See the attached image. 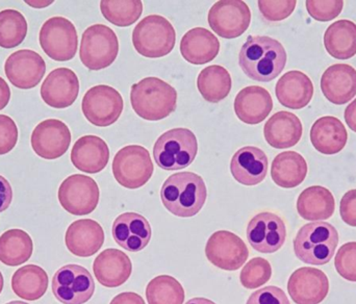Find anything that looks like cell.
Here are the masks:
<instances>
[{
    "label": "cell",
    "instance_id": "1",
    "mask_svg": "<svg viewBox=\"0 0 356 304\" xmlns=\"http://www.w3.org/2000/svg\"><path fill=\"white\" fill-rule=\"evenodd\" d=\"M286 51L277 40L267 35H249L241 48L238 65L253 81L269 83L286 67Z\"/></svg>",
    "mask_w": 356,
    "mask_h": 304
},
{
    "label": "cell",
    "instance_id": "2",
    "mask_svg": "<svg viewBox=\"0 0 356 304\" xmlns=\"http://www.w3.org/2000/svg\"><path fill=\"white\" fill-rule=\"evenodd\" d=\"M204 180L193 172H178L165 180L161 189L164 207L177 217H194L207 201Z\"/></svg>",
    "mask_w": 356,
    "mask_h": 304
},
{
    "label": "cell",
    "instance_id": "3",
    "mask_svg": "<svg viewBox=\"0 0 356 304\" xmlns=\"http://www.w3.org/2000/svg\"><path fill=\"white\" fill-rule=\"evenodd\" d=\"M131 102L142 119L160 121L177 110V92L163 79L146 77L131 87Z\"/></svg>",
    "mask_w": 356,
    "mask_h": 304
},
{
    "label": "cell",
    "instance_id": "4",
    "mask_svg": "<svg viewBox=\"0 0 356 304\" xmlns=\"http://www.w3.org/2000/svg\"><path fill=\"white\" fill-rule=\"evenodd\" d=\"M339 244V232L327 222L305 224L294 239L297 259L309 265L322 266L330 263Z\"/></svg>",
    "mask_w": 356,
    "mask_h": 304
},
{
    "label": "cell",
    "instance_id": "5",
    "mask_svg": "<svg viewBox=\"0 0 356 304\" xmlns=\"http://www.w3.org/2000/svg\"><path fill=\"white\" fill-rule=\"evenodd\" d=\"M198 152L196 136L188 129H170L156 140L154 157L156 165L167 171L188 167Z\"/></svg>",
    "mask_w": 356,
    "mask_h": 304
},
{
    "label": "cell",
    "instance_id": "6",
    "mask_svg": "<svg viewBox=\"0 0 356 304\" xmlns=\"http://www.w3.org/2000/svg\"><path fill=\"white\" fill-rule=\"evenodd\" d=\"M177 33L170 21L160 15L142 19L133 31V44L141 56L149 58L168 56L175 46Z\"/></svg>",
    "mask_w": 356,
    "mask_h": 304
},
{
    "label": "cell",
    "instance_id": "7",
    "mask_svg": "<svg viewBox=\"0 0 356 304\" xmlns=\"http://www.w3.org/2000/svg\"><path fill=\"white\" fill-rule=\"evenodd\" d=\"M119 54L116 33L104 24L88 27L81 37L79 58L89 70L98 71L110 67Z\"/></svg>",
    "mask_w": 356,
    "mask_h": 304
},
{
    "label": "cell",
    "instance_id": "8",
    "mask_svg": "<svg viewBox=\"0 0 356 304\" xmlns=\"http://www.w3.org/2000/svg\"><path fill=\"white\" fill-rule=\"evenodd\" d=\"M112 169L117 182L129 190L145 186L154 171L149 152L140 145L125 146L119 150Z\"/></svg>",
    "mask_w": 356,
    "mask_h": 304
},
{
    "label": "cell",
    "instance_id": "9",
    "mask_svg": "<svg viewBox=\"0 0 356 304\" xmlns=\"http://www.w3.org/2000/svg\"><path fill=\"white\" fill-rule=\"evenodd\" d=\"M39 42L43 51L58 62L72 60L79 47L76 29L64 17H52L44 22Z\"/></svg>",
    "mask_w": 356,
    "mask_h": 304
},
{
    "label": "cell",
    "instance_id": "10",
    "mask_svg": "<svg viewBox=\"0 0 356 304\" xmlns=\"http://www.w3.org/2000/svg\"><path fill=\"white\" fill-rule=\"evenodd\" d=\"M52 293L63 304H83L93 297L95 282L93 276L83 266L66 265L52 278Z\"/></svg>",
    "mask_w": 356,
    "mask_h": 304
},
{
    "label": "cell",
    "instance_id": "11",
    "mask_svg": "<svg viewBox=\"0 0 356 304\" xmlns=\"http://www.w3.org/2000/svg\"><path fill=\"white\" fill-rule=\"evenodd\" d=\"M124 108L121 94L106 85L95 86L85 94L81 102L83 116L91 125L106 127L120 118Z\"/></svg>",
    "mask_w": 356,
    "mask_h": 304
},
{
    "label": "cell",
    "instance_id": "12",
    "mask_svg": "<svg viewBox=\"0 0 356 304\" xmlns=\"http://www.w3.org/2000/svg\"><path fill=\"white\" fill-rule=\"evenodd\" d=\"M99 196L97 182L83 174L67 177L60 184L58 193L63 209L74 216L93 213L99 202Z\"/></svg>",
    "mask_w": 356,
    "mask_h": 304
},
{
    "label": "cell",
    "instance_id": "13",
    "mask_svg": "<svg viewBox=\"0 0 356 304\" xmlns=\"http://www.w3.org/2000/svg\"><path fill=\"white\" fill-rule=\"evenodd\" d=\"M207 20L211 31L220 37L236 39L250 25V8L241 0H221L211 6Z\"/></svg>",
    "mask_w": 356,
    "mask_h": 304
},
{
    "label": "cell",
    "instance_id": "14",
    "mask_svg": "<svg viewBox=\"0 0 356 304\" xmlns=\"http://www.w3.org/2000/svg\"><path fill=\"white\" fill-rule=\"evenodd\" d=\"M209 263L225 271H236L249 257L248 247L234 232L219 230L209 237L205 246Z\"/></svg>",
    "mask_w": 356,
    "mask_h": 304
},
{
    "label": "cell",
    "instance_id": "15",
    "mask_svg": "<svg viewBox=\"0 0 356 304\" xmlns=\"http://www.w3.org/2000/svg\"><path fill=\"white\" fill-rule=\"evenodd\" d=\"M286 227L284 220L270 211H263L252 218L247 226V240L254 250L274 253L284 246Z\"/></svg>",
    "mask_w": 356,
    "mask_h": 304
},
{
    "label": "cell",
    "instance_id": "16",
    "mask_svg": "<svg viewBox=\"0 0 356 304\" xmlns=\"http://www.w3.org/2000/svg\"><path fill=\"white\" fill-rule=\"evenodd\" d=\"M4 72L10 83L21 90H29L41 83L46 72V63L37 52L21 49L6 58Z\"/></svg>",
    "mask_w": 356,
    "mask_h": 304
},
{
    "label": "cell",
    "instance_id": "17",
    "mask_svg": "<svg viewBox=\"0 0 356 304\" xmlns=\"http://www.w3.org/2000/svg\"><path fill=\"white\" fill-rule=\"evenodd\" d=\"M70 143V129L58 119L42 121L31 134V147L42 159H58L67 152Z\"/></svg>",
    "mask_w": 356,
    "mask_h": 304
},
{
    "label": "cell",
    "instance_id": "18",
    "mask_svg": "<svg viewBox=\"0 0 356 304\" xmlns=\"http://www.w3.org/2000/svg\"><path fill=\"white\" fill-rule=\"evenodd\" d=\"M288 292L296 304H319L327 297L330 280L321 270L299 268L289 278Z\"/></svg>",
    "mask_w": 356,
    "mask_h": 304
},
{
    "label": "cell",
    "instance_id": "19",
    "mask_svg": "<svg viewBox=\"0 0 356 304\" xmlns=\"http://www.w3.org/2000/svg\"><path fill=\"white\" fill-rule=\"evenodd\" d=\"M79 93V77L69 68L54 69L42 83V99L51 108H69L74 104Z\"/></svg>",
    "mask_w": 356,
    "mask_h": 304
},
{
    "label": "cell",
    "instance_id": "20",
    "mask_svg": "<svg viewBox=\"0 0 356 304\" xmlns=\"http://www.w3.org/2000/svg\"><path fill=\"white\" fill-rule=\"evenodd\" d=\"M112 234L119 246L129 253H139L145 249L152 240L149 222L137 213H124L113 223Z\"/></svg>",
    "mask_w": 356,
    "mask_h": 304
},
{
    "label": "cell",
    "instance_id": "21",
    "mask_svg": "<svg viewBox=\"0 0 356 304\" xmlns=\"http://www.w3.org/2000/svg\"><path fill=\"white\" fill-rule=\"evenodd\" d=\"M65 243L67 249L75 257H90L104 246V232L94 220H77L67 230Z\"/></svg>",
    "mask_w": 356,
    "mask_h": 304
},
{
    "label": "cell",
    "instance_id": "22",
    "mask_svg": "<svg viewBox=\"0 0 356 304\" xmlns=\"http://www.w3.org/2000/svg\"><path fill=\"white\" fill-rule=\"evenodd\" d=\"M324 97L337 106L348 104L356 96V70L350 65L336 64L321 77Z\"/></svg>",
    "mask_w": 356,
    "mask_h": 304
},
{
    "label": "cell",
    "instance_id": "23",
    "mask_svg": "<svg viewBox=\"0 0 356 304\" xmlns=\"http://www.w3.org/2000/svg\"><path fill=\"white\" fill-rule=\"evenodd\" d=\"M96 280L106 288H118L131 278L133 264L129 255L118 249H106L93 264Z\"/></svg>",
    "mask_w": 356,
    "mask_h": 304
},
{
    "label": "cell",
    "instance_id": "24",
    "mask_svg": "<svg viewBox=\"0 0 356 304\" xmlns=\"http://www.w3.org/2000/svg\"><path fill=\"white\" fill-rule=\"evenodd\" d=\"M268 157L254 146H246L234 153L230 161V171L236 182L244 186L261 184L268 173Z\"/></svg>",
    "mask_w": 356,
    "mask_h": 304
},
{
    "label": "cell",
    "instance_id": "25",
    "mask_svg": "<svg viewBox=\"0 0 356 304\" xmlns=\"http://www.w3.org/2000/svg\"><path fill=\"white\" fill-rule=\"evenodd\" d=\"M273 110L271 94L259 86H249L238 92L234 98L236 117L246 125L263 122Z\"/></svg>",
    "mask_w": 356,
    "mask_h": 304
},
{
    "label": "cell",
    "instance_id": "26",
    "mask_svg": "<svg viewBox=\"0 0 356 304\" xmlns=\"http://www.w3.org/2000/svg\"><path fill=\"white\" fill-rule=\"evenodd\" d=\"M110 150L108 144L97 136H83L75 142L71 150V161L79 171L95 174L108 165Z\"/></svg>",
    "mask_w": 356,
    "mask_h": 304
},
{
    "label": "cell",
    "instance_id": "27",
    "mask_svg": "<svg viewBox=\"0 0 356 304\" xmlns=\"http://www.w3.org/2000/svg\"><path fill=\"white\" fill-rule=\"evenodd\" d=\"M275 94L282 106L291 110H301L313 98V81L301 71H289L276 83Z\"/></svg>",
    "mask_w": 356,
    "mask_h": 304
},
{
    "label": "cell",
    "instance_id": "28",
    "mask_svg": "<svg viewBox=\"0 0 356 304\" xmlns=\"http://www.w3.org/2000/svg\"><path fill=\"white\" fill-rule=\"evenodd\" d=\"M302 134L300 119L286 111L274 114L264 127L266 141L276 150H286L296 145L302 138Z\"/></svg>",
    "mask_w": 356,
    "mask_h": 304
},
{
    "label": "cell",
    "instance_id": "29",
    "mask_svg": "<svg viewBox=\"0 0 356 304\" xmlns=\"http://www.w3.org/2000/svg\"><path fill=\"white\" fill-rule=\"evenodd\" d=\"M219 51V40L203 27H195L186 31L180 41V54L190 64H207L217 58Z\"/></svg>",
    "mask_w": 356,
    "mask_h": 304
},
{
    "label": "cell",
    "instance_id": "30",
    "mask_svg": "<svg viewBox=\"0 0 356 304\" xmlns=\"http://www.w3.org/2000/svg\"><path fill=\"white\" fill-rule=\"evenodd\" d=\"M348 134L340 119L332 116L318 119L311 129V142L318 152L325 155L342 152L347 144Z\"/></svg>",
    "mask_w": 356,
    "mask_h": 304
},
{
    "label": "cell",
    "instance_id": "31",
    "mask_svg": "<svg viewBox=\"0 0 356 304\" xmlns=\"http://www.w3.org/2000/svg\"><path fill=\"white\" fill-rule=\"evenodd\" d=\"M297 211L299 216L307 221H324L334 215L336 200L328 189L321 186H309L299 195Z\"/></svg>",
    "mask_w": 356,
    "mask_h": 304
},
{
    "label": "cell",
    "instance_id": "32",
    "mask_svg": "<svg viewBox=\"0 0 356 304\" xmlns=\"http://www.w3.org/2000/svg\"><path fill=\"white\" fill-rule=\"evenodd\" d=\"M307 170V161L300 153L284 152L272 161L271 177L280 188H296L305 182Z\"/></svg>",
    "mask_w": 356,
    "mask_h": 304
},
{
    "label": "cell",
    "instance_id": "33",
    "mask_svg": "<svg viewBox=\"0 0 356 304\" xmlns=\"http://www.w3.org/2000/svg\"><path fill=\"white\" fill-rule=\"evenodd\" d=\"M326 51L337 60H348L356 54V24L350 20L337 21L324 33Z\"/></svg>",
    "mask_w": 356,
    "mask_h": 304
},
{
    "label": "cell",
    "instance_id": "34",
    "mask_svg": "<svg viewBox=\"0 0 356 304\" xmlns=\"http://www.w3.org/2000/svg\"><path fill=\"white\" fill-rule=\"evenodd\" d=\"M12 289L17 296L24 301H39L48 289L47 273L39 266H24L13 274Z\"/></svg>",
    "mask_w": 356,
    "mask_h": 304
},
{
    "label": "cell",
    "instance_id": "35",
    "mask_svg": "<svg viewBox=\"0 0 356 304\" xmlns=\"http://www.w3.org/2000/svg\"><path fill=\"white\" fill-rule=\"evenodd\" d=\"M31 236L22 230H10L0 236V262L10 267L26 263L33 255Z\"/></svg>",
    "mask_w": 356,
    "mask_h": 304
},
{
    "label": "cell",
    "instance_id": "36",
    "mask_svg": "<svg viewBox=\"0 0 356 304\" xmlns=\"http://www.w3.org/2000/svg\"><path fill=\"white\" fill-rule=\"evenodd\" d=\"M230 73L224 67L211 65L199 73L197 88L202 97L211 104H217L227 97L232 90Z\"/></svg>",
    "mask_w": 356,
    "mask_h": 304
},
{
    "label": "cell",
    "instance_id": "37",
    "mask_svg": "<svg viewBox=\"0 0 356 304\" xmlns=\"http://www.w3.org/2000/svg\"><path fill=\"white\" fill-rule=\"evenodd\" d=\"M146 298L148 304H184V290L172 276H156L146 288Z\"/></svg>",
    "mask_w": 356,
    "mask_h": 304
},
{
    "label": "cell",
    "instance_id": "38",
    "mask_svg": "<svg viewBox=\"0 0 356 304\" xmlns=\"http://www.w3.org/2000/svg\"><path fill=\"white\" fill-rule=\"evenodd\" d=\"M26 35V19L20 12L12 8L0 12V47H17L24 41Z\"/></svg>",
    "mask_w": 356,
    "mask_h": 304
},
{
    "label": "cell",
    "instance_id": "39",
    "mask_svg": "<svg viewBox=\"0 0 356 304\" xmlns=\"http://www.w3.org/2000/svg\"><path fill=\"white\" fill-rule=\"evenodd\" d=\"M100 10L108 22L116 26L127 27L139 20L143 12V3L140 0H104L100 2Z\"/></svg>",
    "mask_w": 356,
    "mask_h": 304
},
{
    "label": "cell",
    "instance_id": "40",
    "mask_svg": "<svg viewBox=\"0 0 356 304\" xmlns=\"http://www.w3.org/2000/svg\"><path fill=\"white\" fill-rule=\"evenodd\" d=\"M271 276V264L263 257H254L243 268L240 280L245 289L253 290L267 284Z\"/></svg>",
    "mask_w": 356,
    "mask_h": 304
},
{
    "label": "cell",
    "instance_id": "41",
    "mask_svg": "<svg viewBox=\"0 0 356 304\" xmlns=\"http://www.w3.org/2000/svg\"><path fill=\"white\" fill-rule=\"evenodd\" d=\"M334 266L344 280L356 282V242L346 243L339 249Z\"/></svg>",
    "mask_w": 356,
    "mask_h": 304
},
{
    "label": "cell",
    "instance_id": "42",
    "mask_svg": "<svg viewBox=\"0 0 356 304\" xmlns=\"http://www.w3.org/2000/svg\"><path fill=\"white\" fill-rule=\"evenodd\" d=\"M305 4L312 18L320 22L334 20L342 13L344 8V1L342 0H332V1L309 0Z\"/></svg>",
    "mask_w": 356,
    "mask_h": 304
},
{
    "label": "cell",
    "instance_id": "43",
    "mask_svg": "<svg viewBox=\"0 0 356 304\" xmlns=\"http://www.w3.org/2000/svg\"><path fill=\"white\" fill-rule=\"evenodd\" d=\"M259 12L266 20L270 22H278L290 17L296 8L297 2L294 0L286 1H267L261 0L257 2Z\"/></svg>",
    "mask_w": 356,
    "mask_h": 304
},
{
    "label": "cell",
    "instance_id": "44",
    "mask_svg": "<svg viewBox=\"0 0 356 304\" xmlns=\"http://www.w3.org/2000/svg\"><path fill=\"white\" fill-rule=\"evenodd\" d=\"M18 142V127L10 117L0 115V155L14 150Z\"/></svg>",
    "mask_w": 356,
    "mask_h": 304
},
{
    "label": "cell",
    "instance_id": "45",
    "mask_svg": "<svg viewBox=\"0 0 356 304\" xmlns=\"http://www.w3.org/2000/svg\"><path fill=\"white\" fill-rule=\"evenodd\" d=\"M246 304H291L286 293L278 287L269 286L255 291Z\"/></svg>",
    "mask_w": 356,
    "mask_h": 304
},
{
    "label": "cell",
    "instance_id": "46",
    "mask_svg": "<svg viewBox=\"0 0 356 304\" xmlns=\"http://www.w3.org/2000/svg\"><path fill=\"white\" fill-rule=\"evenodd\" d=\"M340 215L347 225L356 227V189L348 191L341 199Z\"/></svg>",
    "mask_w": 356,
    "mask_h": 304
},
{
    "label": "cell",
    "instance_id": "47",
    "mask_svg": "<svg viewBox=\"0 0 356 304\" xmlns=\"http://www.w3.org/2000/svg\"><path fill=\"white\" fill-rule=\"evenodd\" d=\"M12 200V186L3 176L0 175V213L8 209Z\"/></svg>",
    "mask_w": 356,
    "mask_h": 304
},
{
    "label": "cell",
    "instance_id": "48",
    "mask_svg": "<svg viewBox=\"0 0 356 304\" xmlns=\"http://www.w3.org/2000/svg\"><path fill=\"white\" fill-rule=\"evenodd\" d=\"M110 304H145V301L137 293L124 292L114 297Z\"/></svg>",
    "mask_w": 356,
    "mask_h": 304
},
{
    "label": "cell",
    "instance_id": "49",
    "mask_svg": "<svg viewBox=\"0 0 356 304\" xmlns=\"http://www.w3.org/2000/svg\"><path fill=\"white\" fill-rule=\"evenodd\" d=\"M344 118L349 129L356 133V98L351 104H349V106H347Z\"/></svg>",
    "mask_w": 356,
    "mask_h": 304
},
{
    "label": "cell",
    "instance_id": "50",
    "mask_svg": "<svg viewBox=\"0 0 356 304\" xmlns=\"http://www.w3.org/2000/svg\"><path fill=\"white\" fill-rule=\"evenodd\" d=\"M10 99V89L8 83L0 77V111L3 110Z\"/></svg>",
    "mask_w": 356,
    "mask_h": 304
},
{
    "label": "cell",
    "instance_id": "51",
    "mask_svg": "<svg viewBox=\"0 0 356 304\" xmlns=\"http://www.w3.org/2000/svg\"><path fill=\"white\" fill-rule=\"evenodd\" d=\"M186 304H216L213 303V301H209V299L207 298H201V297H198V298H193L191 301H188Z\"/></svg>",
    "mask_w": 356,
    "mask_h": 304
},
{
    "label": "cell",
    "instance_id": "52",
    "mask_svg": "<svg viewBox=\"0 0 356 304\" xmlns=\"http://www.w3.org/2000/svg\"><path fill=\"white\" fill-rule=\"evenodd\" d=\"M3 276H2L1 272H0V294H1L2 290H3Z\"/></svg>",
    "mask_w": 356,
    "mask_h": 304
},
{
    "label": "cell",
    "instance_id": "53",
    "mask_svg": "<svg viewBox=\"0 0 356 304\" xmlns=\"http://www.w3.org/2000/svg\"><path fill=\"white\" fill-rule=\"evenodd\" d=\"M6 304H29L26 303H23V301H10V303Z\"/></svg>",
    "mask_w": 356,
    "mask_h": 304
}]
</instances>
